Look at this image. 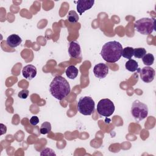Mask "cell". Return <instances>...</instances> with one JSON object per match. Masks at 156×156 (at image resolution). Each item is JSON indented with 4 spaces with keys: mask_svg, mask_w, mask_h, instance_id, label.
Here are the masks:
<instances>
[{
    "mask_svg": "<svg viewBox=\"0 0 156 156\" xmlns=\"http://www.w3.org/2000/svg\"><path fill=\"white\" fill-rule=\"evenodd\" d=\"M21 42L22 39L16 34H12L9 35L6 40L7 44L11 48H16L18 46Z\"/></svg>",
    "mask_w": 156,
    "mask_h": 156,
    "instance_id": "cell-12",
    "label": "cell"
},
{
    "mask_svg": "<svg viewBox=\"0 0 156 156\" xmlns=\"http://www.w3.org/2000/svg\"><path fill=\"white\" fill-rule=\"evenodd\" d=\"M79 15L74 10H71L68 12L67 19L71 24H75L79 21Z\"/></svg>",
    "mask_w": 156,
    "mask_h": 156,
    "instance_id": "cell-15",
    "label": "cell"
},
{
    "mask_svg": "<svg viewBox=\"0 0 156 156\" xmlns=\"http://www.w3.org/2000/svg\"><path fill=\"white\" fill-rule=\"evenodd\" d=\"M155 74V70L150 66H145L143 68L140 73L141 79L145 83H150L153 81Z\"/></svg>",
    "mask_w": 156,
    "mask_h": 156,
    "instance_id": "cell-7",
    "label": "cell"
},
{
    "mask_svg": "<svg viewBox=\"0 0 156 156\" xmlns=\"http://www.w3.org/2000/svg\"><path fill=\"white\" fill-rule=\"evenodd\" d=\"M49 91L54 98L60 101L69 94L71 88L65 78L61 76H57L50 84Z\"/></svg>",
    "mask_w": 156,
    "mask_h": 156,
    "instance_id": "cell-2",
    "label": "cell"
},
{
    "mask_svg": "<svg viewBox=\"0 0 156 156\" xmlns=\"http://www.w3.org/2000/svg\"><path fill=\"white\" fill-rule=\"evenodd\" d=\"M77 110L83 115H91L94 112L95 103L90 96L81 97L77 102Z\"/></svg>",
    "mask_w": 156,
    "mask_h": 156,
    "instance_id": "cell-5",
    "label": "cell"
},
{
    "mask_svg": "<svg viewBox=\"0 0 156 156\" xmlns=\"http://www.w3.org/2000/svg\"><path fill=\"white\" fill-rule=\"evenodd\" d=\"M125 67L128 71H129L130 72H134L138 69V64L135 60L129 59L126 63Z\"/></svg>",
    "mask_w": 156,
    "mask_h": 156,
    "instance_id": "cell-14",
    "label": "cell"
},
{
    "mask_svg": "<svg viewBox=\"0 0 156 156\" xmlns=\"http://www.w3.org/2000/svg\"><path fill=\"white\" fill-rule=\"evenodd\" d=\"M108 73V67L103 63L96 65L93 68V73L94 76L99 79L105 78Z\"/></svg>",
    "mask_w": 156,
    "mask_h": 156,
    "instance_id": "cell-8",
    "label": "cell"
},
{
    "mask_svg": "<svg viewBox=\"0 0 156 156\" xmlns=\"http://www.w3.org/2000/svg\"><path fill=\"white\" fill-rule=\"evenodd\" d=\"M134 27L141 34L149 35L155 30V19L142 18L135 22Z\"/></svg>",
    "mask_w": 156,
    "mask_h": 156,
    "instance_id": "cell-3",
    "label": "cell"
},
{
    "mask_svg": "<svg viewBox=\"0 0 156 156\" xmlns=\"http://www.w3.org/2000/svg\"><path fill=\"white\" fill-rule=\"evenodd\" d=\"M133 55V48L132 47H126L122 49V56L127 59H131Z\"/></svg>",
    "mask_w": 156,
    "mask_h": 156,
    "instance_id": "cell-17",
    "label": "cell"
},
{
    "mask_svg": "<svg viewBox=\"0 0 156 156\" xmlns=\"http://www.w3.org/2000/svg\"><path fill=\"white\" fill-rule=\"evenodd\" d=\"M1 132H2L1 133V135H2L3 133H4L6 132L7 129H6L5 126H4V125L2 124H1Z\"/></svg>",
    "mask_w": 156,
    "mask_h": 156,
    "instance_id": "cell-22",
    "label": "cell"
},
{
    "mask_svg": "<svg viewBox=\"0 0 156 156\" xmlns=\"http://www.w3.org/2000/svg\"><path fill=\"white\" fill-rule=\"evenodd\" d=\"M131 114L136 122H140L147 117V106L140 101L135 100L132 104Z\"/></svg>",
    "mask_w": 156,
    "mask_h": 156,
    "instance_id": "cell-4",
    "label": "cell"
},
{
    "mask_svg": "<svg viewBox=\"0 0 156 156\" xmlns=\"http://www.w3.org/2000/svg\"><path fill=\"white\" fill-rule=\"evenodd\" d=\"M142 60L145 65L149 66L154 63V56L151 53L146 54L142 58Z\"/></svg>",
    "mask_w": 156,
    "mask_h": 156,
    "instance_id": "cell-16",
    "label": "cell"
},
{
    "mask_svg": "<svg viewBox=\"0 0 156 156\" xmlns=\"http://www.w3.org/2000/svg\"><path fill=\"white\" fill-rule=\"evenodd\" d=\"M115 111V105L109 99H101L97 105L98 113L103 116L108 117L111 116Z\"/></svg>",
    "mask_w": 156,
    "mask_h": 156,
    "instance_id": "cell-6",
    "label": "cell"
},
{
    "mask_svg": "<svg viewBox=\"0 0 156 156\" xmlns=\"http://www.w3.org/2000/svg\"><path fill=\"white\" fill-rule=\"evenodd\" d=\"M29 122L32 126H36L39 122V118L37 116H33L30 118Z\"/></svg>",
    "mask_w": 156,
    "mask_h": 156,
    "instance_id": "cell-21",
    "label": "cell"
},
{
    "mask_svg": "<svg viewBox=\"0 0 156 156\" xmlns=\"http://www.w3.org/2000/svg\"><path fill=\"white\" fill-rule=\"evenodd\" d=\"M66 76L70 79H75L79 73L78 69L73 65H69L67 67L65 71Z\"/></svg>",
    "mask_w": 156,
    "mask_h": 156,
    "instance_id": "cell-13",
    "label": "cell"
},
{
    "mask_svg": "<svg viewBox=\"0 0 156 156\" xmlns=\"http://www.w3.org/2000/svg\"><path fill=\"white\" fill-rule=\"evenodd\" d=\"M37 70L35 66L32 65H27L23 67L22 74L23 77L27 80H32L37 75Z\"/></svg>",
    "mask_w": 156,
    "mask_h": 156,
    "instance_id": "cell-11",
    "label": "cell"
},
{
    "mask_svg": "<svg viewBox=\"0 0 156 156\" xmlns=\"http://www.w3.org/2000/svg\"><path fill=\"white\" fill-rule=\"evenodd\" d=\"M77 10L79 15H82L86 10L91 9L94 4L93 0H79L77 2Z\"/></svg>",
    "mask_w": 156,
    "mask_h": 156,
    "instance_id": "cell-9",
    "label": "cell"
},
{
    "mask_svg": "<svg viewBox=\"0 0 156 156\" xmlns=\"http://www.w3.org/2000/svg\"><path fill=\"white\" fill-rule=\"evenodd\" d=\"M146 54V51L143 48H138L133 49V56L135 58H142Z\"/></svg>",
    "mask_w": 156,
    "mask_h": 156,
    "instance_id": "cell-19",
    "label": "cell"
},
{
    "mask_svg": "<svg viewBox=\"0 0 156 156\" xmlns=\"http://www.w3.org/2000/svg\"><path fill=\"white\" fill-rule=\"evenodd\" d=\"M68 54L73 58H77L81 56V48L77 41H71L69 44Z\"/></svg>",
    "mask_w": 156,
    "mask_h": 156,
    "instance_id": "cell-10",
    "label": "cell"
},
{
    "mask_svg": "<svg viewBox=\"0 0 156 156\" xmlns=\"http://www.w3.org/2000/svg\"><path fill=\"white\" fill-rule=\"evenodd\" d=\"M122 46L116 41H108L102 48L101 55L102 58L108 63H115L118 61L122 56Z\"/></svg>",
    "mask_w": 156,
    "mask_h": 156,
    "instance_id": "cell-1",
    "label": "cell"
},
{
    "mask_svg": "<svg viewBox=\"0 0 156 156\" xmlns=\"http://www.w3.org/2000/svg\"><path fill=\"white\" fill-rule=\"evenodd\" d=\"M51 130V125L50 122L48 121H45L43 123H42L40 129V132L41 134H43V135L47 134L49 132H50Z\"/></svg>",
    "mask_w": 156,
    "mask_h": 156,
    "instance_id": "cell-18",
    "label": "cell"
},
{
    "mask_svg": "<svg viewBox=\"0 0 156 156\" xmlns=\"http://www.w3.org/2000/svg\"><path fill=\"white\" fill-rule=\"evenodd\" d=\"M18 96L21 99H26L29 96V91L26 89L23 90L18 93Z\"/></svg>",
    "mask_w": 156,
    "mask_h": 156,
    "instance_id": "cell-20",
    "label": "cell"
}]
</instances>
